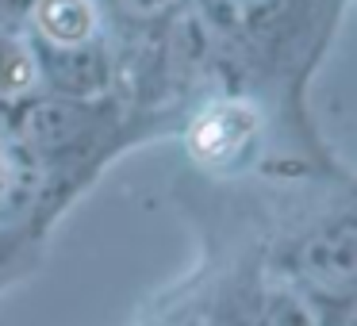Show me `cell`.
<instances>
[{
  "mask_svg": "<svg viewBox=\"0 0 357 326\" xmlns=\"http://www.w3.org/2000/svg\"><path fill=\"white\" fill-rule=\"evenodd\" d=\"M35 24L54 47H81L96 31L93 0H35Z\"/></svg>",
  "mask_w": 357,
  "mask_h": 326,
  "instance_id": "3957f363",
  "label": "cell"
},
{
  "mask_svg": "<svg viewBox=\"0 0 357 326\" xmlns=\"http://www.w3.org/2000/svg\"><path fill=\"white\" fill-rule=\"evenodd\" d=\"M265 326H323V318L303 295L280 292L269 303V311H265Z\"/></svg>",
  "mask_w": 357,
  "mask_h": 326,
  "instance_id": "277c9868",
  "label": "cell"
},
{
  "mask_svg": "<svg viewBox=\"0 0 357 326\" xmlns=\"http://www.w3.org/2000/svg\"><path fill=\"white\" fill-rule=\"evenodd\" d=\"M169 326H211V311L208 307H192V311H185V315H177Z\"/></svg>",
  "mask_w": 357,
  "mask_h": 326,
  "instance_id": "52a82bcc",
  "label": "cell"
},
{
  "mask_svg": "<svg viewBox=\"0 0 357 326\" xmlns=\"http://www.w3.org/2000/svg\"><path fill=\"white\" fill-rule=\"evenodd\" d=\"M257 131V111L246 100H219L204 108L188 127V150L200 165H227L250 146Z\"/></svg>",
  "mask_w": 357,
  "mask_h": 326,
  "instance_id": "6da1fadb",
  "label": "cell"
},
{
  "mask_svg": "<svg viewBox=\"0 0 357 326\" xmlns=\"http://www.w3.org/2000/svg\"><path fill=\"white\" fill-rule=\"evenodd\" d=\"M123 4V12H131V16H162V12H169L177 0H119Z\"/></svg>",
  "mask_w": 357,
  "mask_h": 326,
  "instance_id": "5b68a950",
  "label": "cell"
},
{
  "mask_svg": "<svg viewBox=\"0 0 357 326\" xmlns=\"http://www.w3.org/2000/svg\"><path fill=\"white\" fill-rule=\"evenodd\" d=\"M12 180H16V162L8 150H0V200L12 192Z\"/></svg>",
  "mask_w": 357,
  "mask_h": 326,
  "instance_id": "8992f818",
  "label": "cell"
},
{
  "mask_svg": "<svg viewBox=\"0 0 357 326\" xmlns=\"http://www.w3.org/2000/svg\"><path fill=\"white\" fill-rule=\"evenodd\" d=\"M303 277L315 292L331 295V300H349L354 295V280H357V249H354V234L338 231V234H323V238L303 246Z\"/></svg>",
  "mask_w": 357,
  "mask_h": 326,
  "instance_id": "7a4b0ae2",
  "label": "cell"
}]
</instances>
